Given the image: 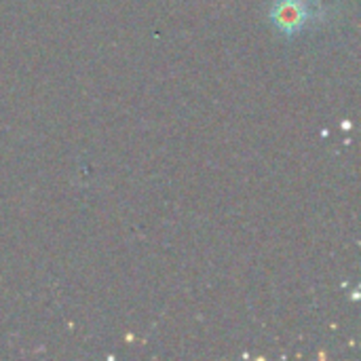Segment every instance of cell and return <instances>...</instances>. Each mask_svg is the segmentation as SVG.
Returning <instances> with one entry per match:
<instances>
[{
  "label": "cell",
  "instance_id": "6da1fadb",
  "mask_svg": "<svg viewBox=\"0 0 361 361\" xmlns=\"http://www.w3.org/2000/svg\"><path fill=\"white\" fill-rule=\"evenodd\" d=\"M273 23L288 36L298 34L311 19V8L307 0H279L271 11Z\"/></svg>",
  "mask_w": 361,
  "mask_h": 361
}]
</instances>
